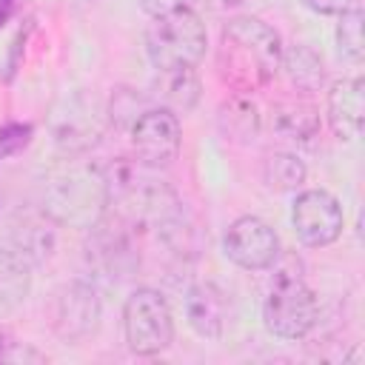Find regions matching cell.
I'll use <instances>...</instances> for the list:
<instances>
[{"instance_id":"1","label":"cell","mask_w":365,"mask_h":365,"mask_svg":"<svg viewBox=\"0 0 365 365\" xmlns=\"http://www.w3.org/2000/svg\"><path fill=\"white\" fill-rule=\"evenodd\" d=\"M279 60H282V37L265 20L240 14L222 26L214 54V68L228 91L245 97L262 91L277 77Z\"/></svg>"},{"instance_id":"2","label":"cell","mask_w":365,"mask_h":365,"mask_svg":"<svg viewBox=\"0 0 365 365\" xmlns=\"http://www.w3.org/2000/svg\"><path fill=\"white\" fill-rule=\"evenodd\" d=\"M108 180L103 165L66 157L40 185V211L60 228L91 231L108 214Z\"/></svg>"},{"instance_id":"3","label":"cell","mask_w":365,"mask_h":365,"mask_svg":"<svg viewBox=\"0 0 365 365\" xmlns=\"http://www.w3.org/2000/svg\"><path fill=\"white\" fill-rule=\"evenodd\" d=\"M205 23L191 6L151 17L145 29V54L157 71L197 68V63L205 57Z\"/></svg>"},{"instance_id":"4","label":"cell","mask_w":365,"mask_h":365,"mask_svg":"<svg viewBox=\"0 0 365 365\" xmlns=\"http://www.w3.org/2000/svg\"><path fill=\"white\" fill-rule=\"evenodd\" d=\"M319 319V305L314 291L305 285L299 268H279L265 299L262 322L277 339H302L314 331Z\"/></svg>"},{"instance_id":"5","label":"cell","mask_w":365,"mask_h":365,"mask_svg":"<svg viewBox=\"0 0 365 365\" xmlns=\"http://www.w3.org/2000/svg\"><path fill=\"white\" fill-rule=\"evenodd\" d=\"M106 128V103L91 91H71L51 111V143L63 157L88 154L103 140Z\"/></svg>"},{"instance_id":"6","label":"cell","mask_w":365,"mask_h":365,"mask_svg":"<svg viewBox=\"0 0 365 365\" xmlns=\"http://www.w3.org/2000/svg\"><path fill=\"white\" fill-rule=\"evenodd\" d=\"M123 336L137 356H157L174 342V314L157 288H137L125 297Z\"/></svg>"},{"instance_id":"7","label":"cell","mask_w":365,"mask_h":365,"mask_svg":"<svg viewBox=\"0 0 365 365\" xmlns=\"http://www.w3.org/2000/svg\"><path fill=\"white\" fill-rule=\"evenodd\" d=\"M291 225L302 245L325 248L339 240L345 214L339 200L325 188H299L291 202Z\"/></svg>"},{"instance_id":"8","label":"cell","mask_w":365,"mask_h":365,"mask_svg":"<svg viewBox=\"0 0 365 365\" xmlns=\"http://www.w3.org/2000/svg\"><path fill=\"white\" fill-rule=\"evenodd\" d=\"M222 251L242 271H268L277 265L282 245H279L277 231L262 217L245 214V217H237L225 228Z\"/></svg>"},{"instance_id":"9","label":"cell","mask_w":365,"mask_h":365,"mask_svg":"<svg viewBox=\"0 0 365 365\" xmlns=\"http://www.w3.org/2000/svg\"><path fill=\"white\" fill-rule=\"evenodd\" d=\"M128 137H131L134 157L140 163H145L148 168H157V171L168 168L180 157V145H182L180 114H174L163 106H151L131 125Z\"/></svg>"},{"instance_id":"10","label":"cell","mask_w":365,"mask_h":365,"mask_svg":"<svg viewBox=\"0 0 365 365\" xmlns=\"http://www.w3.org/2000/svg\"><path fill=\"white\" fill-rule=\"evenodd\" d=\"M100 294L88 279L66 282L51 302V328L66 342H80L91 336L100 325Z\"/></svg>"},{"instance_id":"11","label":"cell","mask_w":365,"mask_h":365,"mask_svg":"<svg viewBox=\"0 0 365 365\" xmlns=\"http://www.w3.org/2000/svg\"><path fill=\"white\" fill-rule=\"evenodd\" d=\"M328 125L339 140H356L365 123V80L342 77L331 86L325 100Z\"/></svg>"},{"instance_id":"12","label":"cell","mask_w":365,"mask_h":365,"mask_svg":"<svg viewBox=\"0 0 365 365\" xmlns=\"http://www.w3.org/2000/svg\"><path fill=\"white\" fill-rule=\"evenodd\" d=\"M185 322L202 339H220L225 331V294L214 282H194L182 294Z\"/></svg>"},{"instance_id":"13","label":"cell","mask_w":365,"mask_h":365,"mask_svg":"<svg viewBox=\"0 0 365 365\" xmlns=\"http://www.w3.org/2000/svg\"><path fill=\"white\" fill-rule=\"evenodd\" d=\"M34 262L17 248H0V319H9L29 297Z\"/></svg>"},{"instance_id":"14","label":"cell","mask_w":365,"mask_h":365,"mask_svg":"<svg viewBox=\"0 0 365 365\" xmlns=\"http://www.w3.org/2000/svg\"><path fill=\"white\" fill-rule=\"evenodd\" d=\"M259 125H262L259 108L245 94H231L217 108V128L228 143H237V145L254 143L259 134Z\"/></svg>"},{"instance_id":"15","label":"cell","mask_w":365,"mask_h":365,"mask_svg":"<svg viewBox=\"0 0 365 365\" xmlns=\"http://www.w3.org/2000/svg\"><path fill=\"white\" fill-rule=\"evenodd\" d=\"M279 71L285 74L288 86L297 88L299 94H314V91H319L322 83H325V63H322V57H319L311 46H305V43L282 46Z\"/></svg>"},{"instance_id":"16","label":"cell","mask_w":365,"mask_h":365,"mask_svg":"<svg viewBox=\"0 0 365 365\" xmlns=\"http://www.w3.org/2000/svg\"><path fill=\"white\" fill-rule=\"evenodd\" d=\"M271 128L294 143H311L319 137V111L305 100H282L271 106Z\"/></svg>"},{"instance_id":"17","label":"cell","mask_w":365,"mask_h":365,"mask_svg":"<svg viewBox=\"0 0 365 365\" xmlns=\"http://www.w3.org/2000/svg\"><path fill=\"white\" fill-rule=\"evenodd\" d=\"M154 91H157V100L163 108H168L174 114H188L200 100V77L194 68L157 71Z\"/></svg>"},{"instance_id":"18","label":"cell","mask_w":365,"mask_h":365,"mask_svg":"<svg viewBox=\"0 0 365 365\" xmlns=\"http://www.w3.org/2000/svg\"><path fill=\"white\" fill-rule=\"evenodd\" d=\"M259 177L271 191H299L308 177V168L291 151H271L262 157Z\"/></svg>"},{"instance_id":"19","label":"cell","mask_w":365,"mask_h":365,"mask_svg":"<svg viewBox=\"0 0 365 365\" xmlns=\"http://www.w3.org/2000/svg\"><path fill=\"white\" fill-rule=\"evenodd\" d=\"M57 228L60 225L40 211L37 217L23 220V225L14 231V240H17L14 248L23 251L31 262H40V259H46L54 251V245H57Z\"/></svg>"},{"instance_id":"20","label":"cell","mask_w":365,"mask_h":365,"mask_svg":"<svg viewBox=\"0 0 365 365\" xmlns=\"http://www.w3.org/2000/svg\"><path fill=\"white\" fill-rule=\"evenodd\" d=\"M151 108V100L145 94H137L134 88H117L111 94V100L106 103V114H108V125L131 131V125L140 120V114H145Z\"/></svg>"},{"instance_id":"21","label":"cell","mask_w":365,"mask_h":365,"mask_svg":"<svg viewBox=\"0 0 365 365\" xmlns=\"http://www.w3.org/2000/svg\"><path fill=\"white\" fill-rule=\"evenodd\" d=\"M336 48L342 57H348L351 63H362L365 57V37H362V9H351L345 14L336 17Z\"/></svg>"},{"instance_id":"22","label":"cell","mask_w":365,"mask_h":365,"mask_svg":"<svg viewBox=\"0 0 365 365\" xmlns=\"http://www.w3.org/2000/svg\"><path fill=\"white\" fill-rule=\"evenodd\" d=\"M302 6L317 11V14H325V17H339L351 9H356L359 0H302Z\"/></svg>"},{"instance_id":"23","label":"cell","mask_w":365,"mask_h":365,"mask_svg":"<svg viewBox=\"0 0 365 365\" xmlns=\"http://www.w3.org/2000/svg\"><path fill=\"white\" fill-rule=\"evenodd\" d=\"M194 0H140V9L148 14V17H160V14H168V11H177L182 6H191Z\"/></svg>"},{"instance_id":"24","label":"cell","mask_w":365,"mask_h":365,"mask_svg":"<svg viewBox=\"0 0 365 365\" xmlns=\"http://www.w3.org/2000/svg\"><path fill=\"white\" fill-rule=\"evenodd\" d=\"M197 3H202L205 9H214V11H225V9H234V6H240L242 0H197Z\"/></svg>"}]
</instances>
